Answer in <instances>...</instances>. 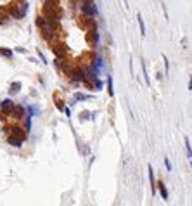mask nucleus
Returning <instances> with one entry per match:
<instances>
[{
	"label": "nucleus",
	"mask_w": 192,
	"mask_h": 206,
	"mask_svg": "<svg viewBox=\"0 0 192 206\" xmlns=\"http://www.w3.org/2000/svg\"><path fill=\"white\" fill-rule=\"evenodd\" d=\"M142 75H144L145 85L149 87V85H151V80H149V75H147V69H145V62H144V61H142Z\"/></svg>",
	"instance_id": "nucleus-19"
},
{
	"label": "nucleus",
	"mask_w": 192,
	"mask_h": 206,
	"mask_svg": "<svg viewBox=\"0 0 192 206\" xmlns=\"http://www.w3.org/2000/svg\"><path fill=\"white\" fill-rule=\"evenodd\" d=\"M158 191H159V194H161V197L166 201V199H168V191H166V187H164L163 182H158Z\"/></svg>",
	"instance_id": "nucleus-13"
},
{
	"label": "nucleus",
	"mask_w": 192,
	"mask_h": 206,
	"mask_svg": "<svg viewBox=\"0 0 192 206\" xmlns=\"http://www.w3.org/2000/svg\"><path fill=\"white\" fill-rule=\"evenodd\" d=\"M183 144H185V151H187V156L192 159V147H190V142H189V139H187V137L183 139Z\"/></svg>",
	"instance_id": "nucleus-20"
},
{
	"label": "nucleus",
	"mask_w": 192,
	"mask_h": 206,
	"mask_svg": "<svg viewBox=\"0 0 192 206\" xmlns=\"http://www.w3.org/2000/svg\"><path fill=\"white\" fill-rule=\"evenodd\" d=\"M190 168H192V159H190Z\"/></svg>",
	"instance_id": "nucleus-34"
},
{
	"label": "nucleus",
	"mask_w": 192,
	"mask_h": 206,
	"mask_svg": "<svg viewBox=\"0 0 192 206\" xmlns=\"http://www.w3.org/2000/svg\"><path fill=\"white\" fill-rule=\"evenodd\" d=\"M92 116H90V113H88V111H83L82 115H80V120L82 121H85V120H90Z\"/></svg>",
	"instance_id": "nucleus-24"
},
{
	"label": "nucleus",
	"mask_w": 192,
	"mask_h": 206,
	"mask_svg": "<svg viewBox=\"0 0 192 206\" xmlns=\"http://www.w3.org/2000/svg\"><path fill=\"white\" fill-rule=\"evenodd\" d=\"M85 40H86V43H88V45H90L92 49H95L97 45H99V40H101L99 29H97V28H90V29H86V33H85Z\"/></svg>",
	"instance_id": "nucleus-5"
},
{
	"label": "nucleus",
	"mask_w": 192,
	"mask_h": 206,
	"mask_svg": "<svg viewBox=\"0 0 192 206\" xmlns=\"http://www.w3.org/2000/svg\"><path fill=\"white\" fill-rule=\"evenodd\" d=\"M163 62H164V73L170 71V62H168V57L166 56H163Z\"/></svg>",
	"instance_id": "nucleus-26"
},
{
	"label": "nucleus",
	"mask_w": 192,
	"mask_h": 206,
	"mask_svg": "<svg viewBox=\"0 0 192 206\" xmlns=\"http://www.w3.org/2000/svg\"><path fill=\"white\" fill-rule=\"evenodd\" d=\"M36 28L40 29V35H42L43 40H47L48 43H54L57 42L59 38V31H61V24H59V21H54L50 19V17H47V16H38L36 17Z\"/></svg>",
	"instance_id": "nucleus-1"
},
{
	"label": "nucleus",
	"mask_w": 192,
	"mask_h": 206,
	"mask_svg": "<svg viewBox=\"0 0 192 206\" xmlns=\"http://www.w3.org/2000/svg\"><path fill=\"white\" fill-rule=\"evenodd\" d=\"M21 90V83L19 82H14V83H10V88H9V95H16L17 92Z\"/></svg>",
	"instance_id": "nucleus-14"
},
{
	"label": "nucleus",
	"mask_w": 192,
	"mask_h": 206,
	"mask_svg": "<svg viewBox=\"0 0 192 206\" xmlns=\"http://www.w3.org/2000/svg\"><path fill=\"white\" fill-rule=\"evenodd\" d=\"M64 113H66V116H71V111H69V107H64Z\"/></svg>",
	"instance_id": "nucleus-30"
},
{
	"label": "nucleus",
	"mask_w": 192,
	"mask_h": 206,
	"mask_svg": "<svg viewBox=\"0 0 192 206\" xmlns=\"http://www.w3.org/2000/svg\"><path fill=\"white\" fill-rule=\"evenodd\" d=\"M0 56H4L5 59H12L14 52L10 50V49H5V47H0Z\"/></svg>",
	"instance_id": "nucleus-15"
},
{
	"label": "nucleus",
	"mask_w": 192,
	"mask_h": 206,
	"mask_svg": "<svg viewBox=\"0 0 192 206\" xmlns=\"http://www.w3.org/2000/svg\"><path fill=\"white\" fill-rule=\"evenodd\" d=\"M56 68H57L59 71H63L64 75H67V71L71 69V62L67 57H56Z\"/></svg>",
	"instance_id": "nucleus-8"
},
{
	"label": "nucleus",
	"mask_w": 192,
	"mask_h": 206,
	"mask_svg": "<svg viewBox=\"0 0 192 206\" xmlns=\"http://www.w3.org/2000/svg\"><path fill=\"white\" fill-rule=\"evenodd\" d=\"M52 52L56 54V57H67L69 49H67L66 43H63V42H54L52 43Z\"/></svg>",
	"instance_id": "nucleus-6"
},
{
	"label": "nucleus",
	"mask_w": 192,
	"mask_h": 206,
	"mask_svg": "<svg viewBox=\"0 0 192 206\" xmlns=\"http://www.w3.org/2000/svg\"><path fill=\"white\" fill-rule=\"evenodd\" d=\"M75 99H76V101H85V99H90V95H86V94H76Z\"/></svg>",
	"instance_id": "nucleus-25"
},
{
	"label": "nucleus",
	"mask_w": 192,
	"mask_h": 206,
	"mask_svg": "<svg viewBox=\"0 0 192 206\" xmlns=\"http://www.w3.org/2000/svg\"><path fill=\"white\" fill-rule=\"evenodd\" d=\"M36 54H38V57H40V61L43 62V64H47V59H45V56H43V52L42 50H36Z\"/></svg>",
	"instance_id": "nucleus-27"
},
{
	"label": "nucleus",
	"mask_w": 192,
	"mask_h": 206,
	"mask_svg": "<svg viewBox=\"0 0 192 206\" xmlns=\"http://www.w3.org/2000/svg\"><path fill=\"white\" fill-rule=\"evenodd\" d=\"M4 118H5V115H2V113H0V125L4 123Z\"/></svg>",
	"instance_id": "nucleus-32"
},
{
	"label": "nucleus",
	"mask_w": 192,
	"mask_h": 206,
	"mask_svg": "<svg viewBox=\"0 0 192 206\" xmlns=\"http://www.w3.org/2000/svg\"><path fill=\"white\" fill-rule=\"evenodd\" d=\"M28 115L29 116H36L38 115V107H36V106H28Z\"/></svg>",
	"instance_id": "nucleus-22"
},
{
	"label": "nucleus",
	"mask_w": 192,
	"mask_h": 206,
	"mask_svg": "<svg viewBox=\"0 0 192 206\" xmlns=\"http://www.w3.org/2000/svg\"><path fill=\"white\" fill-rule=\"evenodd\" d=\"M137 21H139V28H140V33L142 37H145V24H144V19H142V16H137Z\"/></svg>",
	"instance_id": "nucleus-17"
},
{
	"label": "nucleus",
	"mask_w": 192,
	"mask_h": 206,
	"mask_svg": "<svg viewBox=\"0 0 192 206\" xmlns=\"http://www.w3.org/2000/svg\"><path fill=\"white\" fill-rule=\"evenodd\" d=\"M107 94H109L111 97L114 95V90H113V78L107 76Z\"/></svg>",
	"instance_id": "nucleus-21"
},
{
	"label": "nucleus",
	"mask_w": 192,
	"mask_h": 206,
	"mask_svg": "<svg viewBox=\"0 0 192 206\" xmlns=\"http://www.w3.org/2000/svg\"><path fill=\"white\" fill-rule=\"evenodd\" d=\"M147 170H149V182H151V189H152V194L156 196V182H154V170L152 166H147Z\"/></svg>",
	"instance_id": "nucleus-12"
},
{
	"label": "nucleus",
	"mask_w": 192,
	"mask_h": 206,
	"mask_svg": "<svg viewBox=\"0 0 192 206\" xmlns=\"http://www.w3.org/2000/svg\"><path fill=\"white\" fill-rule=\"evenodd\" d=\"M7 10H9L10 17H14V19H24L26 17V12H28V2H23V4L12 2Z\"/></svg>",
	"instance_id": "nucleus-2"
},
{
	"label": "nucleus",
	"mask_w": 192,
	"mask_h": 206,
	"mask_svg": "<svg viewBox=\"0 0 192 206\" xmlns=\"http://www.w3.org/2000/svg\"><path fill=\"white\" fill-rule=\"evenodd\" d=\"M12 118H16V120H23L24 116H26V111H24V107L23 106H16L14 107V111H12Z\"/></svg>",
	"instance_id": "nucleus-11"
},
{
	"label": "nucleus",
	"mask_w": 192,
	"mask_h": 206,
	"mask_svg": "<svg viewBox=\"0 0 192 206\" xmlns=\"http://www.w3.org/2000/svg\"><path fill=\"white\" fill-rule=\"evenodd\" d=\"M78 9H80V16H85V17H95L97 16V5L94 0L80 2L78 4Z\"/></svg>",
	"instance_id": "nucleus-3"
},
{
	"label": "nucleus",
	"mask_w": 192,
	"mask_h": 206,
	"mask_svg": "<svg viewBox=\"0 0 192 206\" xmlns=\"http://www.w3.org/2000/svg\"><path fill=\"white\" fill-rule=\"evenodd\" d=\"M24 142V139L21 137H16V135H7V144L12 146V147H21Z\"/></svg>",
	"instance_id": "nucleus-10"
},
{
	"label": "nucleus",
	"mask_w": 192,
	"mask_h": 206,
	"mask_svg": "<svg viewBox=\"0 0 192 206\" xmlns=\"http://www.w3.org/2000/svg\"><path fill=\"white\" fill-rule=\"evenodd\" d=\"M56 107H57L59 111H64V102H63V99H59L57 95H56Z\"/></svg>",
	"instance_id": "nucleus-23"
},
{
	"label": "nucleus",
	"mask_w": 192,
	"mask_h": 206,
	"mask_svg": "<svg viewBox=\"0 0 192 206\" xmlns=\"http://www.w3.org/2000/svg\"><path fill=\"white\" fill-rule=\"evenodd\" d=\"M16 52H19V54H26V49H23V47H17V49H16Z\"/></svg>",
	"instance_id": "nucleus-29"
},
{
	"label": "nucleus",
	"mask_w": 192,
	"mask_h": 206,
	"mask_svg": "<svg viewBox=\"0 0 192 206\" xmlns=\"http://www.w3.org/2000/svg\"><path fill=\"white\" fill-rule=\"evenodd\" d=\"M14 2H17V4H23V2H28V0H14Z\"/></svg>",
	"instance_id": "nucleus-33"
},
{
	"label": "nucleus",
	"mask_w": 192,
	"mask_h": 206,
	"mask_svg": "<svg viewBox=\"0 0 192 206\" xmlns=\"http://www.w3.org/2000/svg\"><path fill=\"white\" fill-rule=\"evenodd\" d=\"M189 90H192V75H190V78H189Z\"/></svg>",
	"instance_id": "nucleus-31"
},
{
	"label": "nucleus",
	"mask_w": 192,
	"mask_h": 206,
	"mask_svg": "<svg viewBox=\"0 0 192 206\" xmlns=\"http://www.w3.org/2000/svg\"><path fill=\"white\" fill-rule=\"evenodd\" d=\"M67 76L73 83H83L85 82V68L80 66H73L69 71H67Z\"/></svg>",
	"instance_id": "nucleus-4"
},
{
	"label": "nucleus",
	"mask_w": 192,
	"mask_h": 206,
	"mask_svg": "<svg viewBox=\"0 0 192 206\" xmlns=\"http://www.w3.org/2000/svg\"><path fill=\"white\" fill-rule=\"evenodd\" d=\"M5 130H9V135H16V137H21V139L26 140V135H28V132L23 128V126H19V125H12V126H5Z\"/></svg>",
	"instance_id": "nucleus-9"
},
{
	"label": "nucleus",
	"mask_w": 192,
	"mask_h": 206,
	"mask_svg": "<svg viewBox=\"0 0 192 206\" xmlns=\"http://www.w3.org/2000/svg\"><path fill=\"white\" fill-rule=\"evenodd\" d=\"M164 166H166V170H168V172H171V163H170L168 158H164Z\"/></svg>",
	"instance_id": "nucleus-28"
},
{
	"label": "nucleus",
	"mask_w": 192,
	"mask_h": 206,
	"mask_svg": "<svg viewBox=\"0 0 192 206\" xmlns=\"http://www.w3.org/2000/svg\"><path fill=\"white\" fill-rule=\"evenodd\" d=\"M23 128L26 130V132H29V130H31V116H29V115L24 116V126H23Z\"/></svg>",
	"instance_id": "nucleus-18"
},
{
	"label": "nucleus",
	"mask_w": 192,
	"mask_h": 206,
	"mask_svg": "<svg viewBox=\"0 0 192 206\" xmlns=\"http://www.w3.org/2000/svg\"><path fill=\"white\" fill-rule=\"evenodd\" d=\"M9 17H10V16H9V10H0V26L7 23V19H9Z\"/></svg>",
	"instance_id": "nucleus-16"
},
{
	"label": "nucleus",
	"mask_w": 192,
	"mask_h": 206,
	"mask_svg": "<svg viewBox=\"0 0 192 206\" xmlns=\"http://www.w3.org/2000/svg\"><path fill=\"white\" fill-rule=\"evenodd\" d=\"M14 107H16V104H14L12 99H4V101L0 102V111H2V115H5V116L12 115Z\"/></svg>",
	"instance_id": "nucleus-7"
}]
</instances>
